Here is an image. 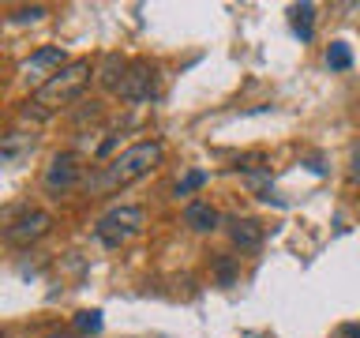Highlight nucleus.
<instances>
[{
	"label": "nucleus",
	"instance_id": "nucleus-17",
	"mask_svg": "<svg viewBox=\"0 0 360 338\" xmlns=\"http://www.w3.org/2000/svg\"><path fill=\"white\" fill-rule=\"evenodd\" d=\"M49 113H53V109H45L41 101H27V106L19 109V120H30V124H45V120H49Z\"/></svg>",
	"mask_w": 360,
	"mask_h": 338
},
{
	"label": "nucleus",
	"instance_id": "nucleus-11",
	"mask_svg": "<svg viewBox=\"0 0 360 338\" xmlns=\"http://www.w3.org/2000/svg\"><path fill=\"white\" fill-rule=\"evenodd\" d=\"M34 135H27V132H8L4 139H0V162H8V165H15V162H22L30 151H34Z\"/></svg>",
	"mask_w": 360,
	"mask_h": 338
},
{
	"label": "nucleus",
	"instance_id": "nucleus-1",
	"mask_svg": "<svg viewBox=\"0 0 360 338\" xmlns=\"http://www.w3.org/2000/svg\"><path fill=\"white\" fill-rule=\"evenodd\" d=\"M162 154H165V146L158 143V139H143V143H135L128 146V151H120L117 158H112L109 165H101L94 177H90V192H112V188H124V184H131V180H139L146 177L150 169L162 162Z\"/></svg>",
	"mask_w": 360,
	"mask_h": 338
},
{
	"label": "nucleus",
	"instance_id": "nucleus-7",
	"mask_svg": "<svg viewBox=\"0 0 360 338\" xmlns=\"http://www.w3.org/2000/svg\"><path fill=\"white\" fill-rule=\"evenodd\" d=\"M64 61H68V53L60 49V45H45V49L30 53L27 61H22V75L34 79V83H49V79L56 75L53 68H64Z\"/></svg>",
	"mask_w": 360,
	"mask_h": 338
},
{
	"label": "nucleus",
	"instance_id": "nucleus-6",
	"mask_svg": "<svg viewBox=\"0 0 360 338\" xmlns=\"http://www.w3.org/2000/svg\"><path fill=\"white\" fill-rule=\"evenodd\" d=\"M117 94L124 101H131V106H139V101H154L158 98V64L150 61H131L128 75H124V83Z\"/></svg>",
	"mask_w": 360,
	"mask_h": 338
},
{
	"label": "nucleus",
	"instance_id": "nucleus-14",
	"mask_svg": "<svg viewBox=\"0 0 360 338\" xmlns=\"http://www.w3.org/2000/svg\"><path fill=\"white\" fill-rule=\"evenodd\" d=\"M326 64H330L334 72H345V68L353 64V49H349L345 42H330V49H326Z\"/></svg>",
	"mask_w": 360,
	"mask_h": 338
},
{
	"label": "nucleus",
	"instance_id": "nucleus-19",
	"mask_svg": "<svg viewBox=\"0 0 360 338\" xmlns=\"http://www.w3.org/2000/svg\"><path fill=\"white\" fill-rule=\"evenodd\" d=\"M112 146H117V135H109V139H105V143L98 146V158H105V154L112 151Z\"/></svg>",
	"mask_w": 360,
	"mask_h": 338
},
{
	"label": "nucleus",
	"instance_id": "nucleus-16",
	"mask_svg": "<svg viewBox=\"0 0 360 338\" xmlns=\"http://www.w3.org/2000/svg\"><path fill=\"white\" fill-rule=\"evenodd\" d=\"M202 184H207V173H202V169H191V173L184 177V180H176V196H191V192H199Z\"/></svg>",
	"mask_w": 360,
	"mask_h": 338
},
{
	"label": "nucleus",
	"instance_id": "nucleus-5",
	"mask_svg": "<svg viewBox=\"0 0 360 338\" xmlns=\"http://www.w3.org/2000/svg\"><path fill=\"white\" fill-rule=\"evenodd\" d=\"M49 230H53V214L49 211H22L8 222L4 241L11 248H30V244H38Z\"/></svg>",
	"mask_w": 360,
	"mask_h": 338
},
{
	"label": "nucleus",
	"instance_id": "nucleus-8",
	"mask_svg": "<svg viewBox=\"0 0 360 338\" xmlns=\"http://www.w3.org/2000/svg\"><path fill=\"white\" fill-rule=\"evenodd\" d=\"M263 225L255 218H229V241L240 248V252H259L263 248Z\"/></svg>",
	"mask_w": 360,
	"mask_h": 338
},
{
	"label": "nucleus",
	"instance_id": "nucleus-2",
	"mask_svg": "<svg viewBox=\"0 0 360 338\" xmlns=\"http://www.w3.org/2000/svg\"><path fill=\"white\" fill-rule=\"evenodd\" d=\"M143 225H146V211L135 207V203H120V207H112L98 218L94 237L105 248H124L128 241H135V237L143 233Z\"/></svg>",
	"mask_w": 360,
	"mask_h": 338
},
{
	"label": "nucleus",
	"instance_id": "nucleus-20",
	"mask_svg": "<svg viewBox=\"0 0 360 338\" xmlns=\"http://www.w3.org/2000/svg\"><path fill=\"white\" fill-rule=\"evenodd\" d=\"M342 334H345V338H360V323H345Z\"/></svg>",
	"mask_w": 360,
	"mask_h": 338
},
{
	"label": "nucleus",
	"instance_id": "nucleus-12",
	"mask_svg": "<svg viewBox=\"0 0 360 338\" xmlns=\"http://www.w3.org/2000/svg\"><path fill=\"white\" fill-rule=\"evenodd\" d=\"M289 23H292V34H297L300 42H311V34H315V4H292L289 8Z\"/></svg>",
	"mask_w": 360,
	"mask_h": 338
},
{
	"label": "nucleus",
	"instance_id": "nucleus-21",
	"mask_svg": "<svg viewBox=\"0 0 360 338\" xmlns=\"http://www.w3.org/2000/svg\"><path fill=\"white\" fill-rule=\"evenodd\" d=\"M349 173H353V180H356V184H360V154L353 158V169H349Z\"/></svg>",
	"mask_w": 360,
	"mask_h": 338
},
{
	"label": "nucleus",
	"instance_id": "nucleus-10",
	"mask_svg": "<svg viewBox=\"0 0 360 338\" xmlns=\"http://www.w3.org/2000/svg\"><path fill=\"white\" fill-rule=\"evenodd\" d=\"M128 61H124V56L120 53H105V56H101V61H98V83L101 87H105V90H120V83H124V75H128Z\"/></svg>",
	"mask_w": 360,
	"mask_h": 338
},
{
	"label": "nucleus",
	"instance_id": "nucleus-9",
	"mask_svg": "<svg viewBox=\"0 0 360 338\" xmlns=\"http://www.w3.org/2000/svg\"><path fill=\"white\" fill-rule=\"evenodd\" d=\"M218 222H221V214L214 211L210 203H202V199H195V203L184 207V225L191 233H210V230H218Z\"/></svg>",
	"mask_w": 360,
	"mask_h": 338
},
{
	"label": "nucleus",
	"instance_id": "nucleus-18",
	"mask_svg": "<svg viewBox=\"0 0 360 338\" xmlns=\"http://www.w3.org/2000/svg\"><path fill=\"white\" fill-rule=\"evenodd\" d=\"M11 23H38V19H45V4H30V8H15L8 15Z\"/></svg>",
	"mask_w": 360,
	"mask_h": 338
},
{
	"label": "nucleus",
	"instance_id": "nucleus-15",
	"mask_svg": "<svg viewBox=\"0 0 360 338\" xmlns=\"http://www.w3.org/2000/svg\"><path fill=\"white\" fill-rule=\"evenodd\" d=\"M75 331H79V334H98V331H101V312H98V308L75 312Z\"/></svg>",
	"mask_w": 360,
	"mask_h": 338
},
{
	"label": "nucleus",
	"instance_id": "nucleus-3",
	"mask_svg": "<svg viewBox=\"0 0 360 338\" xmlns=\"http://www.w3.org/2000/svg\"><path fill=\"white\" fill-rule=\"evenodd\" d=\"M90 61H72V64H64L60 72H56L49 83H41L38 87V94H34V101H41L45 109H53V106H68V101H75L79 94L86 90L90 83Z\"/></svg>",
	"mask_w": 360,
	"mask_h": 338
},
{
	"label": "nucleus",
	"instance_id": "nucleus-13",
	"mask_svg": "<svg viewBox=\"0 0 360 338\" xmlns=\"http://www.w3.org/2000/svg\"><path fill=\"white\" fill-rule=\"evenodd\" d=\"M214 278H218V286H236V278H240V263H236V256H218L214 259Z\"/></svg>",
	"mask_w": 360,
	"mask_h": 338
},
{
	"label": "nucleus",
	"instance_id": "nucleus-4",
	"mask_svg": "<svg viewBox=\"0 0 360 338\" xmlns=\"http://www.w3.org/2000/svg\"><path fill=\"white\" fill-rule=\"evenodd\" d=\"M79 180H83V158L75 151H60L49 158V165H45L41 173V188L49 192V196H64V192H72Z\"/></svg>",
	"mask_w": 360,
	"mask_h": 338
}]
</instances>
